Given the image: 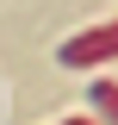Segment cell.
Here are the masks:
<instances>
[{
  "instance_id": "6da1fadb",
  "label": "cell",
  "mask_w": 118,
  "mask_h": 125,
  "mask_svg": "<svg viewBox=\"0 0 118 125\" xmlns=\"http://www.w3.org/2000/svg\"><path fill=\"white\" fill-rule=\"evenodd\" d=\"M68 69H93V62H106V56H118V19L112 25H87V31H75L68 44L56 50Z\"/></svg>"
},
{
  "instance_id": "7a4b0ae2",
  "label": "cell",
  "mask_w": 118,
  "mask_h": 125,
  "mask_svg": "<svg viewBox=\"0 0 118 125\" xmlns=\"http://www.w3.org/2000/svg\"><path fill=\"white\" fill-rule=\"evenodd\" d=\"M87 100L106 113V119H118V88H112V81H93V94H87Z\"/></svg>"
},
{
  "instance_id": "3957f363",
  "label": "cell",
  "mask_w": 118,
  "mask_h": 125,
  "mask_svg": "<svg viewBox=\"0 0 118 125\" xmlns=\"http://www.w3.org/2000/svg\"><path fill=\"white\" fill-rule=\"evenodd\" d=\"M62 125H93V119H62Z\"/></svg>"
}]
</instances>
